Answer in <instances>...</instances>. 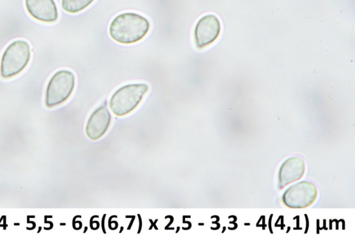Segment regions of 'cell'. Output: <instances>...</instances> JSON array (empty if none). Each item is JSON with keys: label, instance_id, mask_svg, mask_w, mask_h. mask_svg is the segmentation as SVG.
<instances>
[{"label": "cell", "instance_id": "6", "mask_svg": "<svg viewBox=\"0 0 355 236\" xmlns=\"http://www.w3.org/2000/svg\"><path fill=\"white\" fill-rule=\"evenodd\" d=\"M111 114L105 105H101L90 115L86 125V134L91 140L101 138L108 129Z\"/></svg>", "mask_w": 355, "mask_h": 236}, {"label": "cell", "instance_id": "4", "mask_svg": "<svg viewBox=\"0 0 355 236\" xmlns=\"http://www.w3.org/2000/svg\"><path fill=\"white\" fill-rule=\"evenodd\" d=\"M75 87V75L69 70L57 71L51 77L46 87L45 105L53 107L65 102Z\"/></svg>", "mask_w": 355, "mask_h": 236}, {"label": "cell", "instance_id": "1", "mask_svg": "<svg viewBox=\"0 0 355 236\" xmlns=\"http://www.w3.org/2000/svg\"><path fill=\"white\" fill-rule=\"evenodd\" d=\"M149 29L150 23L146 17L135 12H123L112 20L109 34L118 43L131 44L141 40Z\"/></svg>", "mask_w": 355, "mask_h": 236}, {"label": "cell", "instance_id": "3", "mask_svg": "<svg viewBox=\"0 0 355 236\" xmlns=\"http://www.w3.org/2000/svg\"><path fill=\"white\" fill-rule=\"evenodd\" d=\"M148 90L144 83H134L124 85L112 96L109 106L117 116H123L132 112L141 102Z\"/></svg>", "mask_w": 355, "mask_h": 236}, {"label": "cell", "instance_id": "8", "mask_svg": "<svg viewBox=\"0 0 355 236\" xmlns=\"http://www.w3.org/2000/svg\"><path fill=\"white\" fill-rule=\"evenodd\" d=\"M94 0H62V7L67 12L77 13L88 7Z\"/></svg>", "mask_w": 355, "mask_h": 236}, {"label": "cell", "instance_id": "7", "mask_svg": "<svg viewBox=\"0 0 355 236\" xmlns=\"http://www.w3.org/2000/svg\"><path fill=\"white\" fill-rule=\"evenodd\" d=\"M25 6L29 15L40 21L52 23L58 18L54 0H25Z\"/></svg>", "mask_w": 355, "mask_h": 236}, {"label": "cell", "instance_id": "2", "mask_svg": "<svg viewBox=\"0 0 355 236\" xmlns=\"http://www.w3.org/2000/svg\"><path fill=\"white\" fill-rule=\"evenodd\" d=\"M31 58V48L26 41L19 39L10 44L0 62V75L3 78H12L21 73Z\"/></svg>", "mask_w": 355, "mask_h": 236}, {"label": "cell", "instance_id": "5", "mask_svg": "<svg viewBox=\"0 0 355 236\" xmlns=\"http://www.w3.org/2000/svg\"><path fill=\"white\" fill-rule=\"evenodd\" d=\"M220 32V23L214 15H207L197 22L194 30L196 46L202 48L213 43Z\"/></svg>", "mask_w": 355, "mask_h": 236}]
</instances>
